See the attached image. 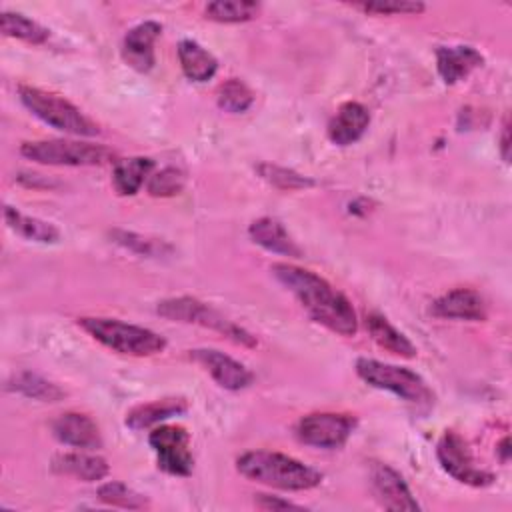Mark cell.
Segmentation results:
<instances>
[{"label":"cell","instance_id":"6da1fadb","mask_svg":"<svg viewBox=\"0 0 512 512\" xmlns=\"http://www.w3.org/2000/svg\"><path fill=\"white\" fill-rule=\"evenodd\" d=\"M270 272L298 298L314 322L342 336L356 334L358 320L350 300L334 290L322 276L288 262L272 264Z\"/></svg>","mask_w":512,"mask_h":512},{"label":"cell","instance_id":"7a4b0ae2","mask_svg":"<svg viewBox=\"0 0 512 512\" xmlns=\"http://www.w3.org/2000/svg\"><path fill=\"white\" fill-rule=\"evenodd\" d=\"M236 468L242 476L280 490H310L322 482V474L304 462L270 450H250L238 456Z\"/></svg>","mask_w":512,"mask_h":512},{"label":"cell","instance_id":"3957f363","mask_svg":"<svg viewBox=\"0 0 512 512\" xmlns=\"http://www.w3.org/2000/svg\"><path fill=\"white\" fill-rule=\"evenodd\" d=\"M78 326H82V330H86L94 340L118 354L152 356L166 348V340L160 334L136 324L122 322L118 318L82 316L78 318Z\"/></svg>","mask_w":512,"mask_h":512},{"label":"cell","instance_id":"277c9868","mask_svg":"<svg viewBox=\"0 0 512 512\" xmlns=\"http://www.w3.org/2000/svg\"><path fill=\"white\" fill-rule=\"evenodd\" d=\"M356 374L366 384L388 390L418 408H430L434 404V392L428 388L424 378L410 368L386 364L374 358H358Z\"/></svg>","mask_w":512,"mask_h":512},{"label":"cell","instance_id":"5b68a950","mask_svg":"<svg viewBox=\"0 0 512 512\" xmlns=\"http://www.w3.org/2000/svg\"><path fill=\"white\" fill-rule=\"evenodd\" d=\"M20 102L44 124L74 136H94L98 134V126L82 114L72 102L64 100L58 94L46 92L36 86H18Z\"/></svg>","mask_w":512,"mask_h":512},{"label":"cell","instance_id":"8992f818","mask_svg":"<svg viewBox=\"0 0 512 512\" xmlns=\"http://www.w3.org/2000/svg\"><path fill=\"white\" fill-rule=\"evenodd\" d=\"M156 312L168 320L190 322V324H198V326L216 330L236 344L256 346V338L248 330H244L242 326L228 320L226 316H222L220 312H216L214 308H210L208 304H204L196 298H190V296L166 298V300L158 302Z\"/></svg>","mask_w":512,"mask_h":512},{"label":"cell","instance_id":"52a82bcc","mask_svg":"<svg viewBox=\"0 0 512 512\" xmlns=\"http://www.w3.org/2000/svg\"><path fill=\"white\" fill-rule=\"evenodd\" d=\"M20 154L38 164L50 166H100L114 158V152L102 144L76 140H34L20 146Z\"/></svg>","mask_w":512,"mask_h":512},{"label":"cell","instance_id":"ba28073f","mask_svg":"<svg viewBox=\"0 0 512 512\" xmlns=\"http://www.w3.org/2000/svg\"><path fill=\"white\" fill-rule=\"evenodd\" d=\"M436 456L440 466L458 482L484 488L494 482V474L478 468L470 454L468 444L454 430H446L436 444Z\"/></svg>","mask_w":512,"mask_h":512},{"label":"cell","instance_id":"9c48e42d","mask_svg":"<svg viewBox=\"0 0 512 512\" xmlns=\"http://www.w3.org/2000/svg\"><path fill=\"white\" fill-rule=\"evenodd\" d=\"M148 442L156 452L160 470L174 476H188L192 472L194 456L186 428L176 424H160L150 432Z\"/></svg>","mask_w":512,"mask_h":512},{"label":"cell","instance_id":"30bf717a","mask_svg":"<svg viewBox=\"0 0 512 512\" xmlns=\"http://www.w3.org/2000/svg\"><path fill=\"white\" fill-rule=\"evenodd\" d=\"M354 426L356 418L350 414L314 412L300 418V422L296 424V436L308 446L334 450L346 444Z\"/></svg>","mask_w":512,"mask_h":512},{"label":"cell","instance_id":"8fae6325","mask_svg":"<svg viewBox=\"0 0 512 512\" xmlns=\"http://www.w3.org/2000/svg\"><path fill=\"white\" fill-rule=\"evenodd\" d=\"M190 358L204 366L206 372L226 390H244L254 382V374L244 364L220 350L196 348L190 350Z\"/></svg>","mask_w":512,"mask_h":512},{"label":"cell","instance_id":"7c38bea8","mask_svg":"<svg viewBox=\"0 0 512 512\" xmlns=\"http://www.w3.org/2000/svg\"><path fill=\"white\" fill-rule=\"evenodd\" d=\"M370 484L376 500L388 510H418V502L414 500L404 478L390 468L388 464L372 462L370 468Z\"/></svg>","mask_w":512,"mask_h":512},{"label":"cell","instance_id":"4fadbf2b","mask_svg":"<svg viewBox=\"0 0 512 512\" xmlns=\"http://www.w3.org/2000/svg\"><path fill=\"white\" fill-rule=\"evenodd\" d=\"M160 32H162V26L154 20H148L130 28L122 40L124 62L138 72H148L156 62L154 42L158 40Z\"/></svg>","mask_w":512,"mask_h":512},{"label":"cell","instance_id":"5bb4252c","mask_svg":"<svg viewBox=\"0 0 512 512\" xmlns=\"http://www.w3.org/2000/svg\"><path fill=\"white\" fill-rule=\"evenodd\" d=\"M430 312L438 318H458L480 322L486 320L488 310L480 292L472 288H454L440 298H436L430 306Z\"/></svg>","mask_w":512,"mask_h":512},{"label":"cell","instance_id":"9a60e30c","mask_svg":"<svg viewBox=\"0 0 512 512\" xmlns=\"http://www.w3.org/2000/svg\"><path fill=\"white\" fill-rule=\"evenodd\" d=\"M52 434L58 442L84 448V450H96L102 446V436L96 426V422L82 414V412H64L52 422Z\"/></svg>","mask_w":512,"mask_h":512},{"label":"cell","instance_id":"2e32d148","mask_svg":"<svg viewBox=\"0 0 512 512\" xmlns=\"http://www.w3.org/2000/svg\"><path fill=\"white\" fill-rule=\"evenodd\" d=\"M370 124V112L360 102H344L328 122V138L338 146L354 144Z\"/></svg>","mask_w":512,"mask_h":512},{"label":"cell","instance_id":"e0dca14e","mask_svg":"<svg viewBox=\"0 0 512 512\" xmlns=\"http://www.w3.org/2000/svg\"><path fill=\"white\" fill-rule=\"evenodd\" d=\"M482 64L484 56L472 46H440L436 50V68L444 84H456L464 80Z\"/></svg>","mask_w":512,"mask_h":512},{"label":"cell","instance_id":"ac0fdd59","mask_svg":"<svg viewBox=\"0 0 512 512\" xmlns=\"http://www.w3.org/2000/svg\"><path fill=\"white\" fill-rule=\"evenodd\" d=\"M248 234H250L252 242L266 248L268 252L282 254V256H288V258H300L302 256L300 246L290 238L286 228L276 218L264 216V218L254 220L248 228Z\"/></svg>","mask_w":512,"mask_h":512},{"label":"cell","instance_id":"d6986e66","mask_svg":"<svg viewBox=\"0 0 512 512\" xmlns=\"http://www.w3.org/2000/svg\"><path fill=\"white\" fill-rule=\"evenodd\" d=\"M52 470L58 474L74 476L84 482H96L108 476L110 468L108 462L96 454H84V452H64L54 456Z\"/></svg>","mask_w":512,"mask_h":512},{"label":"cell","instance_id":"ffe728a7","mask_svg":"<svg viewBox=\"0 0 512 512\" xmlns=\"http://www.w3.org/2000/svg\"><path fill=\"white\" fill-rule=\"evenodd\" d=\"M188 410V402L184 398H162L146 404H138L126 414V426L132 430H142L150 426H158L160 422L180 416Z\"/></svg>","mask_w":512,"mask_h":512},{"label":"cell","instance_id":"44dd1931","mask_svg":"<svg viewBox=\"0 0 512 512\" xmlns=\"http://www.w3.org/2000/svg\"><path fill=\"white\" fill-rule=\"evenodd\" d=\"M154 160L146 156H134L116 160L112 172V184L120 196H134L146 178H150Z\"/></svg>","mask_w":512,"mask_h":512},{"label":"cell","instance_id":"7402d4cb","mask_svg":"<svg viewBox=\"0 0 512 512\" xmlns=\"http://www.w3.org/2000/svg\"><path fill=\"white\" fill-rule=\"evenodd\" d=\"M4 222L8 224V228L12 232H16L18 236L32 240V242H40V244H54L60 240V232L54 224L44 222L40 218L22 214L20 210L12 208V206H4Z\"/></svg>","mask_w":512,"mask_h":512},{"label":"cell","instance_id":"603a6c76","mask_svg":"<svg viewBox=\"0 0 512 512\" xmlns=\"http://www.w3.org/2000/svg\"><path fill=\"white\" fill-rule=\"evenodd\" d=\"M178 60L182 72L194 82H206L218 70V60L194 40H182L178 44Z\"/></svg>","mask_w":512,"mask_h":512},{"label":"cell","instance_id":"cb8c5ba5","mask_svg":"<svg viewBox=\"0 0 512 512\" xmlns=\"http://www.w3.org/2000/svg\"><path fill=\"white\" fill-rule=\"evenodd\" d=\"M366 328H368L372 340L380 348H384L392 354L404 356V358L416 356V346L400 330H396L382 314H376V312L368 314L366 316Z\"/></svg>","mask_w":512,"mask_h":512},{"label":"cell","instance_id":"d4e9b609","mask_svg":"<svg viewBox=\"0 0 512 512\" xmlns=\"http://www.w3.org/2000/svg\"><path fill=\"white\" fill-rule=\"evenodd\" d=\"M10 390H16L28 398L40 400V402H58L66 396V392L62 388H58L56 384L48 382L46 378L32 374V372H20L16 374L10 382H8Z\"/></svg>","mask_w":512,"mask_h":512},{"label":"cell","instance_id":"484cf974","mask_svg":"<svg viewBox=\"0 0 512 512\" xmlns=\"http://www.w3.org/2000/svg\"><path fill=\"white\" fill-rule=\"evenodd\" d=\"M260 12V4L252 0H216L206 4V18L222 24H236L252 20Z\"/></svg>","mask_w":512,"mask_h":512},{"label":"cell","instance_id":"4316f807","mask_svg":"<svg viewBox=\"0 0 512 512\" xmlns=\"http://www.w3.org/2000/svg\"><path fill=\"white\" fill-rule=\"evenodd\" d=\"M0 28H2L4 36H12V38H18V40H24L30 44H42L50 36V32L44 26H40L38 22L26 18L24 14L8 12V10L2 12Z\"/></svg>","mask_w":512,"mask_h":512},{"label":"cell","instance_id":"83f0119b","mask_svg":"<svg viewBox=\"0 0 512 512\" xmlns=\"http://www.w3.org/2000/svg\"><path fill=\"white\" fill-rule=\"evenodd\" d=\"M216 102L222 110L238 114V112H246L252 102H254V94L252 90L238 78H228L226 82H222L218 86L216 92Z\"/></svg>","mask_w":512,"mask_h":512},{"label":"cell","instance_id":"f1b7e54d","mask_svg":"<svg viewBox=\"0 0 512 512\" xmlns=\"http://www.w3.org/2000/svg\"><path fill=\"white\" fill-rule=\"evenodd\" d=\"M98 498L104 504L110 506H118V508H128V510H140L148 506V500L134 492L132 488H128L124 482H106L98 488Z\"/></svg>","mask_w":512,"mask_h":512},{"label":"cell","instance_id":"f546056e","mask_svg":"<svg viewBox=\"0 0 512 512\" xmlns=\"http://www.w3.org/2000/svg\"><path fill=\"white\" fill-rule=\"evenodd\" d=\"M256 170L268 184H272L274 188H280V190H300V188H308L314 184L310 178H306L290 168L268 164V162L258 164Z\"/></svg>","mask_w":512,"mask_h":512},{"label":"cell","instance_id":"4dcf8cb0","mask_svg":"<svg viewBox=\"0 0 512 512\" xmlns=\"http://www.w3.org/2000/svg\"><path fill=\"white\" fill-rule=\"evenodd\" d=\"M110 236L114 238L116 244L140 254V256H164L168 252H172V248L156 238H146L142 234H134V232H126V230H114L110 232Z\"/></svg>","mask_w":512,"mask_h":512},{"label":"cell","instance_id":"1f68e13d","mask_svg":"<svg viewBox=\"0 0 512 512\" xmlns=\"http://www.w3.org/2000/svg\"><path fill=\"white\" fill-rule=\"evenodd\" d=\"M184 184H186L184 172H180L178 168L166 166V168L158 170L156 174H150L146 188H148L150 196L166 198V196H174V194L182 192Z\"/></svg>","mask_w":512,"mask_h":512},{"label":"cell","instance_id":"d6a6232c","mask_svg":"<svg viewBox=\"0 0 512 512\" xmlns=\"http://www.w3.org/2000/svg\"><path fill=\"white\" fill-rule=\"evenodd\" d=\"M356 8L370 12V14H418L424 10L422 2H410V0H376V2H364L356 4Z\"/></svg>","mask_w":512,"mask_h":512},{"label":"cell","instance_id":"836d02e7","mask_svg":"<svg viewBox=\"0 0 512 512\" xmlns=\"http://www.w3.org/2000/svg\"><path fill=\"white\" fill-rule=\"evenodd\" d=\"M256 504H258L260 508H264V510H288V508H292V510H302L300 504H294V502H290V500H280V498L268 496V494H258V496H256Z\"/></svg>","mask_w":512,"mask_h":512},{"label":"cell","instance_id":"e575fe53","mask_svg":"<svg viewBox=\"0 0 512 512\" xmlns=\"http://www.w3.org/2000/svg\"><path fill=\"white\" fill-rule=\"evenodd\" d=\"M500 154L504 158V162L510 160V124H508V118L504 120V126H502V136H500Z\"/></svg>","mask_w":512,"mask_h":512},{"label":"cell","instance_id":"d590c367","mask_svg":"<svg viewBox=\"0 0 512 512\" xmlns=\"http://www.w3.org/2000/svg\"><path fill=\"white\" fill-rule=\"evenodd\" d=\"M498 452H500V460L508 462V454H510V440H508V436H504L502 442L498 444Z\"/></svg>","mask_w":512,"mask_h":512}]
</instances>
